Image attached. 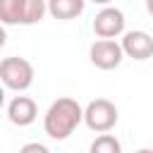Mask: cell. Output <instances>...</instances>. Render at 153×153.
Listing matches in <instances>:
<instances>
[{"mask_svg":"<svg viewBox=\"0 0 153 153\" xmlns=\"http://www.w3.org/2000/svg\"><path fill=\"white\" fill-rule=\"evenodd\" d=\"M7 117L12 124L17 127H29L36 122L38 117V108H36V100L29 98V96H14L7 105Z\"/></svg>","mask_w":153,"mask_h":153,"instance_id":"cell-8","label":"cell"},{"mask_svg":"<svg viewBox=\"0 0 153 153\" xmlns=\"http://www.w3.org/2000/svg\"><path fill=\"white\" fill-rule=\"evenodd\" d=\"M19 153H50L43 143H38V141H31V143H24L22 148H19Z\"/></svg>","mask_w":153,"mask_h":153,"instance_id":"cell-11","label":"cell"},{"mask_svg":"<svg viewBox=\"0 0 153 153\" xmlns=\"http://www.w3.org/2000/svg\"><path fill=\"white\" fill-rule=\"evenodd\" d=\"M88 57H91V62L98 69H115V67H120L124 53H122V48H120L117 41H100L98 38V41L91 43Z\"/></svg>","mask_w":153,"mask_h":153,"instance_id":"cell-6","label":"cell"},{"mask_svg":"<svg viewBox=\"0 0 153 153\" xmlns=\"http://www.w3.org/2000/svg\"><path fill=\"white\" fill-rule=\"evenodd\" d=\"M2 105H5V88L0 86V108H2Z\"/></svg>","mask_w":153,"mask_h":153,"instance_id":"cell-13","label":"cell"},{"mask_svg":"<svg viewBox=\"0 0 153 153\" xmlns=\"http://www.w3.org/2000/svg\"><path fill=\"white\" fill-rule=\"evenodd\" d=\"M146 10H148V12L153 14V0H146Z\"/></svg>","mask_w":153,"mask_h":153,"instance_id":"cell-14","label":"cell"},{"mask_svg":"<svg viewBox=\"0 0 153 153\" xmlns=\"http://www.w3.org/2000/svg\"><path fill=\"white\" fill-rule=\"evenodd\" d=\"M120 48L131 60H148V57H153V38L146 31H127L122 43H120Z\"/></svg>","mask_w":153,"mask_h":153,"instance_id":"cell-7","label":"cell"},{"mask_svg":"<svg viewBox=\"0 0 153 153\" xmlns=\"http://www.w3.org/2000/svg\"><path fill=\"white\" fill-rule=\"evenodd\" d=\"M43 14V0H0V24H36Z\"/></svg>","mask_w":153,"mask_h":153,"instance_id":"cell-2","label":"cell"},{"mask_svg":"<svg viewBox=\"0 0 153 153\" xmlns=\"http://www.w3.org/2000/svg\"><path fill=\"white\" fill-rule=\"evenodd\" d=\"M124 31V14L117 7H103L93 17V33L100 41H112Z\"/></svg>","mask_w":153,"mask_h":153,"instance_id":"cell-5","label":"cell"},{"mask_svg":"<svg viewBox=\"0 0 153 153\" xmlns=\"http://www.w3.org/2000/svg\"><path fill=\"white\" fill-rule=\"evenodd\" d=\"M5 41H7V33H5V26L0 24V48L5 45Z\"/></svg>","mask_w":153,"mask_h":153,"instance_id":"cell-12","label":"cell"},{"mask_svg":"<svg viewBox=\"0 0 153 153\" xmlns=\"http://www.w3.org/2000/svg\"><path fill=\"white\" fill-rule=\"evenodd\" d=\"M0 81L5 88L26 91L33 84V65L24 57H5L0 62Z\"/></svg>","mask_w":153,"mask_h":153,"instance_id":"cell-3","label":"cell"},{"mask_svg":"<svg viewBox=\"0 0 153 153\" xmlns=\"http://www.w3.org/2000/svg\"><path fill=\"white\" fill-rule=\"evenodd\" d=\"M117 108L112 100L108 98H96L91 100L86 108H84V122L91 131H98V134H108L115 124H117Z\"/></svg>","mask_w":153,"mask_h":153,"instance_id":"cell-4","label":"cell"},{"mask_svg":"<svg viewBox=\"0 0 153 153\" xmlns=\"http://www.w3.org/2000/svg\"><path fill=\"white\" fill-rule=\"evenodd\" d=\"M88 153H122V143L112 134H100L91 141Z\"/></svg>","mask_w":153,"mask_h":153,"instance_id":"cell-10","label":"cell"},{"mask_svg":"<svg viewBox=\"0 0 153 153\" xmlns=\"http://www.w3.org/2000/svg\"><path fill=\"white\" fill-rule=\"evenodd\" d=\"M81 120H84V108L74 98L62 96V98H57V100L50 103V108H48V112L43 117V129H45V134L50 139L65 141L79 127Z\"/></svg>","mask_w":153,"mask_h":153,"instance_id":"cell-1","label":"cell"},{"mask_svg":"<svg viewBox=\"0 0 153 153\" xmlns=\"http://www.w3.org/2000/svg\"><path fill=\"white\" fill-rule=\"evenodd\" d=\"M136 153H153V148H139Z\"/></svg>","mask_w":153,"mask_h":153,"instance_id":"cell-15","label":"cell"},{"mask_svg":"<svg viewBox=\"0 0 153 153\" xmlns=\"http://www.w3.org/2000/svg\"><path fill=\"white\" fill-rule=\"evenodd\" d=\"M84 0H50V5H45L55 19H74L84 12Z\"/></svg>","mask_w":153,"mask_h":153,"instance_id":"cell-9","label":"cell"}]
</instances>
